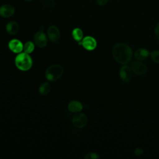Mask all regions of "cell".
<instances>
[{"label":"cell","mask_w":159,"mask_h":159,"mask_svg":"<svg viewBox=\"0 0 159 159\" xmlns=\"http://www.w3.org/2000/svg\"><path fill=\"white\" fill-rule=\"evenodd\" d=\"M39 93L41 95H47L50 91V85L48 83L45 82L42 83L39 89Z\"/></svg>","instance_id":"obj_16"},{"label":"cell","mask_w":159,"mask_h":159,"mask_svg":"<svg viewBox=\"0 0 159 159\" xmlns=\"http://www.w3.org/2000/svg\"><path fill=\"white\" fill-rule=\"evenodd\" d=\"M150 55L149 52L145 48H139L134 53V57L139 61L145 60Z\"/></svg>","instance_id":"obj_12"},{"label":"cell","mask_w":159,"mask_h":159,"mask_svg":"<svg viewBox=\"0 0 159 159\" xmlns=\"http://www.w3.org/2000/svg\"><path fill=\"white\" fill-rule=\"evenodd\" d=\"M155 34L156 37L159 40V23L157 25L155 29Z\"/></svg>","instance_id":"obj_23"},{"label":"cell","mask_w":159,"mask_h":159,"mask_svg":"<svg viewBox=\"0 0 159 159\" xmlns=\"http://www.w3.org/2000/svg\"><path fill=\"white\" fill-rule=\"evenodd\" d=\"M119 75L122 80L124 82H128L130 80L132 73L131 69L127 65L122 66L119 70Z\"/></svg>","instance_id":"obj_11"},{"label":"cell","mask_w":159,"mask_h":159,"mask_svg":"<svg viewBox=\"0 0 159 159\" xmlns=\"http://www.w3.org/2000/svg\"><path fill=\"white\" fill-rule=\"evenodd\" d=\"M150 56L152 58V60L155 61V63H159V51L155 50L151 52Z\"/></svg>","instance_id":"obj_18"},{"label":"cell","mask_w":159,"mask_h":159,"mask_svg":"<svg viewBox=\"0 0 159 159\" xmlns=\"http://www.w3.org/2000/svg\"><path fill=\"white\" fill-rule=\"evenodd\" d=\"M143 153V151L142 148H137L135 150H134V153L135 155L137 156H140V155H142Z\"/></svg>","instance_id":"obj_21"},{"label":"cell","mask_w":159,"mask_h":159,"mask_svg":"<svg viewBox=\"0 0 159 159\" xmlns=\"http://www.w3.org/2000/svg\"><path fill=\"white\" fill-rule=\"evenodd\" d=\"M19 25L16 22L11 21L6 24V32L10 35H15L19 31Z\"/></svg>","instance_id":"obj_13"},{"label":"cell","mask_w":159,"mask_h":159,"mask_svg":"<svg viewBox=\"0 0 159 159\" xmlns=\"http://www.w3.org/2000/svg\"><path fill=\"white\" fill-rule=\"evenodd\" d=\"M130 69L137 75H144L147 70L146 65L140 61L132 62L130 65Z\"/></svg>","instance_id":"obj_5"},{"label":"cell","mask_w":159,"mask_h":159,"mask_svg":"<svg viewBox=\"0 0 159 159\" xmlns=\"http://www.w3.org/2000/svg\"><path fill=\"white\" fill-rule=\"evenodd\" d=\"M15 65L19 70L27 71L32 66V58L27 53H20L15 58Z\"/></svg>","instance_id":"obj_2"},{"label":"cell","mask_w":159,"mask_h":159,"mask_svg":"<svg viewBox=\"0 0 159 159\" xmlns=\"http://www.w3.org/2000/svg\"><path fill=\"white\" fill-rule=\"evenodd\" d=\"M68 108L71 112H78L82 110L83 105L79 101H72L69 103Z\"/></svg>","instance_id":"obj_14"},{"label":"cell","mask_w":159,"mask_h":159,"mask_svg":"<svg viewBox=\"0 0 159 159\" xmlns=\"http://www.w3.org/2000/svg\"><path fill=\"white\" fill-rule=\"evenodd\" d=\"M47 35L50 41L53 42L58 41L60 35L58 27L55 25L50 26L47 30Z\"/></svg>","instance_id":"obj_8"},{"label":"cell","mask_w":159,"mask_h":159,"mask_svg":"<svg viewBox=\"0 0 159 159\" xmlns=\"http://www.w3.org/2000/svg\"><path fill=\"white\" fill-rule=\"evenodd\" d=\"M112 55L117 62L122 65H125L131 60L132 50L127 44L119 43L113 47Z\"/></svg>","instance_id":"obj_1"},{"label":"cell","mask_w":159,"mask_h":159,"mask_svg":"<svg viewBox=\"0 0 159 159\" xmlns=\"http://www.w3.org/2000/svg\"><path fill=\"white\" fill-rule=\"evenodd\" d=\"M44 6L46 7H53L55 6V1L53 0H47L44 3Z\"/></svg>","instance_id":"obj_20"},{"label":"cell","mask_w":159,"mask_h":159,"mask_svg":"<svg viewBox=\"0 0 159 159\" xmlns=\"http://www.w3.org/2000/svg\"><path fill=\"white\" fill-rule=\"evenodd\" d=\"M25 1H32V0H25Z\"/></svg>","instance_id":"obj_24"},{"label":"cell","mask_w":159,"mask_h":159,"mask_svg":"<svg viewBox=\"0 0 159 159\" xmlns=\"http://www.w3.org/2000/svg\"><path fill=\"white\" fill-rule=\"evenodd\" d=\"M35 48V46H34V43L32 42L29 41L27 42L23 47V50L25 53H27L28 54L32 53L34 50Z\"/></svg>","instance_id":"obj_17"},{"label":"cell","mask_w":159,"mask_h":159,"mask_svg":"<svg viewBox=\"0 0 159 159\" xmlns=\"http://www.w3.org/2000/svg\"><path fill=\"white\" fill-rule=\"evenodd\" d=\"M63 73V68L60 65H53L50 66L45 71V77L50 81L58 80Z\"/></svg>","instance_id":"obj_3"},{"label":"cell","mask_w":159,"mask_h":159,"mask_svg":"<svg viewBox=\"0 0 159 159\" xmlns=\"http://www.w3.org/2000/svg\"><path fill=\"white\" fill-rule=\"evenodd\" d=\"M34 40L35 45L40 48H43L47 45V38L46 35L42 31L36 32L34 35Z\"/></svg>","instance_id":"obj_6"},{"label":"cell","mask_w":159,"mask_h":159,"mask_svg":"<svg viewBox=\"0 0 159 159\" xmlns=\"http://www.w3.org/2000/svg\"><path fill=\"white\" fill-rule=\"evenodd\" d=\"M72 36L76 41L77 42L81 41L83 37V33L82 30L80 29V28L74 29L72 31Z\"/></svg>","instance_id":"obj_15"},{"label":"cell","mask_w":159,"mask_h":159,"mask_svg":"<svg viewBox=\"0 0 159 159\" xmlns=\"http://www.w3.org/2000/svg\"><path fill=\"white\" fill-rule=\"evenodd\" d=\"M14 7L10 4H4L0 7V16L2 17H10L14 14Z\"/></svg>","instance_id":"obj_9"},{"label":"cell","mask_w":159,"mask_h":159,"mask_svg":"<svg viewBox=\"0 0 159 159\" xmlns=\"http://www.w3.org/2000/svg\"><path fill=\"white\" fill-rule=\"evenodd\" d=\"M24 45L17 39H12L9 42V48L14 53H19L23 50Z\"/></svg>","instance_id":"obj_10"},{"label":"cell","mask_w":159,"mask_h":159,"mask_svg":"<svg viewBox=\"0 0 159 159\" xmlns=\"http://www.w3.org/2000/svg\"><path fill=\"white\" fill-rule=\"evenodd\" d=\"M84 158L85 159H98L99 158V155L96 153L90 152L86 154V155L84 156Z\"/></svg>","instance_id":"obj_19"},{"label":"cell","mask_w":159,"mask_h":159,"mask_svg":"<svg viewBox=\"0 0 159 159\" xmlns=\"http://www.w3.org/2000/svg\"><path fill=\"white\" fill-rule=\"evenodd\" d=\"M109 0H96L99 6H104L107 3Z\"/></svg>","instance_id":"obj_22"},{"label":"cell","mask_w":159,"mask_h":159,"mask_svg":"<svg viewBox=\"0 0 159 159\" xmlns=\"http://www.w3.org/2000/svg\"><path fill=\"white\" fill-rule=\"evenodd\" d=\"M80 43L86 50H93L97 46V42L96 40L91 36H87L84 37L81 40Z\"/></svg>","instance_id":"obj_7"},{"label":"cell","mask_w":159,"mask_h":159,"mask_svg":"<svg viewBox=\"0 0 159 159\" xmlns=\"http://www.w3.org/2000/svg\"><path fill=\"white\" fill-rule=\"evenodd\" d=\"M88 122L86 116L83 113H78L75 114L72 118V122L75 127L76 128L84 127Z\"/></svg>","instance_id":"obj_4"}]
</instances>
